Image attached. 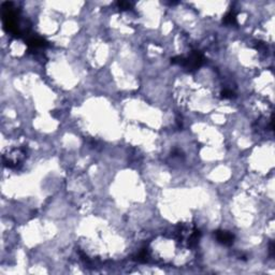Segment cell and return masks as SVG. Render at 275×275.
<instances>
[{
	"label": "cell",
	"mask_w": 275,
	"mask_h": 275,
	"mask_svg": "<svg viewBox=\"0 0 275 275\" xmlns=\"http://www.w3.org/2000/svg\"><path fill=\"white\" fill-rule=\"evenodd\" d=\"M216 239L218 240V242L223 243L225 245H231L233 243V240H234V236L233 234H231L230 232L227 231H217L216 232Z\"/></svg>",
	"instance_id": "1"
},
{
	"label": "cell",
	"mask_w": 275,
	"mask_h": 275,
	"mask_svg": "<svg viewBox=\"0 0 275 275\" xmlns=\"http://www.w3.org/2000/svg\"><path fill=\"white\" fill-rule=\"evenodd\" d=\"M224 22L228 25H233L236 23V16H235V13L233 11H230L229 13H227L224 19Z\"/></svg>",
	"instance_id": "2"
},
{
	"label": "cell",
	"mask_w": 275,
	"mask_h": 275,
	"mask_svg": "<svg viewBox=\"0 0 275 275\" xmlns=\"http://www.w3.org/2000/svg\"><path fill=\"white\" fill-rule=\"evenodd\" d=\"M221 95H223V98H232L233 97V91L230 89H225L221 93Z\"/></svg>",
	"instance_id": "3"
},
{
	"label": "cell",
	"mask_w": 275,
	"mask_h": 275,
	"mask_svg": "<svg viewBox=\"0 0 275 275\" xmlns=\"http://www.w3.org/2000/svg\"><path fill=\"white\" fill-rule=\"evenodd\" d=\"M118 6H119V8H123L124 10H127V9H129L130 8V3L121 1V2H118Z\"/></svg>",
	"instance_id": "4"
}]
</instances>
